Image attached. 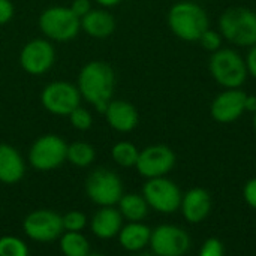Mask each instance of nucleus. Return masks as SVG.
Returning <instances> with one entry per match:
<instances>
[{
  "label": "nucleus",
  "instance_id": "9",
  "mask_svg": "<svg viewBox=\"0 0 256 256\" xmlns=\"http://www.w3.org/2000/svg\"><path fill=\"white\" fill-rule=\"evenodd\" d=\"M81 93L78 87L68 81H52L46 84L40 93L42 106L52 116L68 117L78 105H81Z\"/></svg>",
  "mask_w": 256,
  "mask_h": 256
},
{
  "label": "nucleus",
  "instance_id": "34",
  "mask_svg": "<svg viewBox=\"0 0 256 256\" xmlns=\"http://www.w3.org/2000/svg\"><path fill=\"white\" fill-rule=\"evenodd\" d=\"M246 111H249V112H255L256 111L255 94H246Z\"/></svg>",
  "mask_w": 256,
  "mask_h": 256
},
{
  "label": "nucleus",
  "instance_id": "2",
  "mask_svg": "<svg viewBox=\"0 0 256 256\" xmlns=\"http://www.w3.org/2000/svg\"><path fill=\"white\" fill-rule=\"evenodd\" d=\"M168 26L177 38L195 42L208 28V16L201 6L192 2H180L170 9Z\"/></svg>",
  "mask_w": 256,
  "mask_h": 256
},
{
  "label": "nucleus",
  "instance_id": "19",
  "mask_svg": "<svg viewBox=\"0 0 256 256\" xmlns=\"http://www.w3.org/2000/svg\"><path fill=\"white\" fill-rule=\"evenodd\" d=\"M81 30L92 38L105 39L116 30V20L111 12L105 9H90L81 16Z\"/></svg>",
  "mask_w": 256,
  "mask_h": 256
},
{
  "label": "nucleus",
  "instance_id": "28",
  "mask_svg": "<svg viewBox=\"0 0 256 256\" xmlns=\"http://www.w3.org/2000/svg\"><path fill=\"white\" fill-rule=\"evenodd\" d=\"M222 34L220 32H216V30H212L210 27L200 36L198 42L201 44V46L210 52H214L222 48Z\"/></svg>",
  "mask_w": 256,
  "mask_h": 256
},
{
  "label": "nucleus",
  "instance_id": "29",
  "mask_svg": "<svg viewBox=\"0 0 256 256\" xmlns=\"http://www.w3.org/2000/svg\"><path fill=\"white\" fill-rule=\"evenodd\" d=\"M225 254V246L219 238H207L202 243V248L200 250L201 256H222Z\"/></svg>",
  "mask_w": 256,
  "mask_h": 256
},
{
  "label": "nucleus",
  "instance_id": "17",
  "mask_svg": "<svg viewBox=\"0 0 256 256\" xmlns=\"http://www.w3.org/2000/svg\"><path fill=\"white\" fill-rule=\"evenodd\" d=\"M180 210L189 224H200L212 212V196L202 188H194L182 196Z\"/></svg>",
  "mask_w": 256,
  "mask_h": 256
},
{
  "label": "nucleus",
  "instance_id": "36",
  "mask_svg": "<svg viewBox=\"0 0 256 256\" xmlns=\"http://www.w3.org/2000/svg\"><path fill=\"white\" fill-rule=\"evenodd\" d=\"M252 123H254V129H255L256 132V111L254 112V122H252Z\"/></svg>",
  "mask_w": 256,
  "mask_h": 256
},
{
  "label": "nucleus",
  "instance_id": "15",
  "mask_svg": "<svg viewBox=\"0 0 256 256\" xmlns=\"http://www.w3.org/2000/svg\"><path fill=\"white\" fill-rule=\"evenodd\" d=\"M104 116L110 128L120 134L132 132L140 122L136 108L124 99H116V100L111 99Z\"/></svg>",
  "mask_w": 256,
  "mask_h": 256
},
{
  "label": "nucleus",
  "instance_id": "16",
  "mask_svg": "<svg viewBox=\"0 0 256 256\" xmlns=\"http://www.w3.org/2000/svg\"><path fill=\"white\" fill-rule=\"evenodd\" d=\"M123 216L114 206L100 207L90 219V231L100 240H111L117 237L123 226Z\"/></svg>",
  "mask_w": 256,
  "mask_h": 256
},
{
  "label": "nucleus",
  "instance_id": "1",
  "mask_svg": "<svg viewBox=\"0 0 256 256\" xmlns=\"http://www.w3.org/2000/svg\"><path fill=\"white\" fill-rule=\"evenodd\" d=\"M76 87L81 93V98L93 105L98 112L104 114L114 94L116 74L111 64L106 62H88L78 74Z\"/></svg>",
  "mask_w": 256,
  "mask_h": 256
},
{
  "label": "nucleus",
  "instance_id": "12",
  "mask_svg": "<svg viewBox=\"0 0 256 256\" xmlns=\"http://www.w3.org/2000/svg\"><path fill=\"white\" fill-rule=\"evenodd\" d=\"M56 62V50L50 39L36 38L28 40L20 52V66L30 75L48 72Z\"/></svg>",
  "mask_w": 256,
  "mask_h": 256
},
{
  "label": "nucleus",
  "instance_id": "18",
  "mask_svg": "<svg viewBox=\"0 0 256 256\" xmlns=\"http://www.w3.org/2000/svg\"><path fill=\"white\" fill-rule=\"evenodd\" d=\"M26 174V164L21 153L10 144L0 142V183L15 184Z\"/></svg>",
  "mask_w": 256,
  "mask_h": 256
},
{
  "label": "nucleus",
  "instance_id": "27",
  "mask_svg": "<svg viewBox=\"0 0 256 256\" xmlns=\"http://www.w3.org/2000/svg\"><path fill=\"white\" fill-rule=\"evenodd\" d=\"M62 222H63V230L64 231H82L87 226L88 219L82 212L70 210V212H68L66 214L62 216Z\"/></svg>",
  "mask_w": 256,
  "mask_h": 256
},
{
  "label": "nucleus",
  "instance_id": "5",
  "mask_svg": "<svg viewBox=\"0 0 256 256\" xmlns=\"http://www.w3.org/2000/svg\"><path fill=\"white\" fill-rule=\"evenodd\" d=\"M208 69L214 81L225 88H240L248 78L246 60L234 50H218L212 54Z\"/></svg>",
  "mask_w": 256,
  "mask_h": 256
},
{
  "label": "nucleus",
  "instance_id": "30",
  "mask_svg": "<svg viewBox=\"0 0 256 256\" xmlns=\"http://www.w3.org/2000/svg\"><path fill=\"white\" fill-rule=\"evenodd\" d=\"M243 198L246 201L248 206H250L252 208L256 210V177L249 180L246 184H244V189H243Z\"/></svg>",
  "mask_w": 256,
  "mask_h": 256
},
{
  "label": "nucleus",
  "instance_id": "25",
  "mask_svg": "<svg viewBox=\"0 0 256 256\" xmlns=\"http://www.w3.org/2000/svg\"><path fill=\"white\" fill-rule=\"evenodd\" d=\"M28 246L15 236L0 237V256H28Z\"/></svg>",
  "mask_w": 256,
  "mask_h": 256
},
{
  "label": "nucleus",
  "instance_id": "3",
  "mask_svg": "<svg viewBox=\"0 0 256 256\" xmlns=\"http://www.w3.org/2000/svg\"><path fill=\"white\" fill-rule=\"evenodd\" d=\"M219 32L224 39L237 46L255 45L256 12L243 6L230 8L219 18Z\"/></svg>",
  "mask_w": 256,
  "mask_h": 256
},
{
  "label": "nucleus",
  "instance_id": "8",
  "mask_svg": "<svg viewBox=\"0 0 256 256\" xmlns=\"http://www.w3.org/2000/svg\"><path fill=\"white\" fill-rule=\"evenodd\" d=\"M142 196L146 198L150 208L162 214H171L180 210L182 204V190L178 186L164 177L147 178L142 188Z\"/></svg>",
  "mask_w": 256,
  "mask_h": 256
},
{
  "label": "nucleus",
  "instance_id": "32",
  "mask_svg": "<svg viewBox=\"0 0 256 256\" xmlns=\"http://www.w3.org/2000/svg\"><path fill=\"white\" fill-rule=\"evenodd\" d=\"M76 16H84L90 9H92V2L90 0H74L69 6Z\"/></svg>",
  "mask_w": 256,
  "mask_h": 256
},
{
  "label": "nucleus",
  "instance_id": "13",
  "mask_svg": "<svg viewBox=\"0 0 256 256\" xmlns=\"http://www.w3.org/2000/svg\"><path fill=\"white\" fill-rule=\"evenodd\" d=\"M176 165V153L164 144H153L140 152L135 164L140 176L146 178L164 177Z\"/></svg>",
  "mask_w": 256,
  "mask_h": 256
},
{
  "label": "nucleus",
  "instance_id": "14",
  "mask_svg": "<svg viewBox=\"0 0 256 256\" xmlns=\"http://www.w3.org/2000/svg\"><path fill=\"white\" fill-rule=\"evenodd\" d=\"M246 111V93L240 88H226L219 93L210 106L212 117L219 123H231Z\"/></svg>",
  "mask_w": 256,
  "mask_h": 256
},
{
  "label": "nucleus",
  "instance_id": "31",
  "mask_svg": "<svg viewBox=\"0 0 256 256\" xmlns=\"http://www.w3.org/2000/svg\"><path fill=\"white\" fill-rule=\"evenodd\" d=\"M14 4L10 0H0V26L8 24L14 18Z\"/></svg>",
  "mask_w": 256,
  "mask_h": 256
},
{
  "label": "nucleus",
  "instance_id": "20",
  "mask_svg": "<svg viewBox=\"0 0 256 256\" xmlns=\"http://www.w3.org/2000/svg\"><path fill=\"white\" fill-rule=\"evenodd\" d=\"M152 230L142 222H128L117 234L120 246L128 252H140L150 243Z\"/></svg>",
  "mask_w": 256,
  "mask_h": 256
},
{
  "label": "nucleus",
  "instance_id": "35",
  "mask_svg": "<svg viewBox=\"0 0 256 256\" xmlns=\"http://www.w3.org/2000/svg\"><path fill=\"white\" fill-rule=\"evenodd\" d=\"M98 4H100L102 8H114L117 4H120L123 0H94Z\"/></svg>",
  "mask_w": 256,
  "mask_h": 256
},
{
  "label": "nucleus",
  "instance_id": "22",
  "mask_svg": "<svg viewBox=\"0 0 256 256\" xmlns=\"http://www.w3.org/2000/svg\"><path fill=\"white\" fill-rule=\"evenodd\" d=\"M60 250L66 256H88L90 243L81 231H63L60 236Z\"/></svg>",
  "mask_w": 256,
  "mask_h": 256
},
{
  "label": "nucleus",
  "instance_id": "11",
  "mask_svg": "<svg viewBox=\"0 0 256 256\" xmlns=\"http://www.w3.org/2000/svg\"><path fill=\"white\" fill-rule=\"evenodd\" d=\"M148 246L159 256H182L190 249V237L180 226L159 225L152 231Z\"/></svg>",
  "mask_w": 256,
  "mask_h": 256
},
{
  "label": "nucleus",
  "instance_id": "26",
  "mask_svg": "<svg viewBox=\"0 0 256 256\" xmlns=\"http://www.w3.org/2000/svg\"><path fill=\"white\" fill-rule=\"evenodd\" d=\"M70 124L74 129L76 130H88L93 124V116L88 110L82 108L81 105H78L69 116H68Z\"/></svg>",
  "mask_w": 256,
  "mask_h": 256
},
{
  "label": "nucleus",
  "instance_id": "24",
  "mask_svg": "<svg viewBox=\"0 0 256 256\" xmlns=\"http://www.w3.org/2000/svg\"><path fill=\"white\" fill-rule=\"evenodd\" d=\"M138 154H140V150L130 141H118L111 148L112 160L123 168L135 166V164L138 160Z\"/></svg>",
  "mask_w": 256,
  "mask_h": 256
},
{
  "label": "nucleus",
  "instance_id": "4",
  "mask_svg": "<svg viewBox=\"0 0 256 256\" xmlns=\"http://www.w3.org/2000/svg\"><path fill=\"white\" fill-rule=\"evenodd\" d=\"M44 36L54 42H69L75 39L81 30V18L74 14L69 6H50L38 20Z\"/></svg>",
  "mask_w": 256,
  "mask_h": 256
},
{
  "label": "nucleus",
  "instance_id": "21",
  "mask_svg": "<svg viewBox=\"0 0 256 256\" xmlns=\"http://www.w3.org/2000/svg\"><path fill=\"white\" fill-rule=\"evenodd\" d=\"M117 208L128 222H142L148 214V204L142 195L123 194L117 202Z\"/></svg>",
  "mask_w": 256,
  "mask_h": 256
},
{
  "label": "nucleus",
  "instance_id": "10",
  "mask_svg": "<svg viewBox=\"0 0 256 256\" xmlns=\"http://www.w3.org/2000/svg\"><path fill=\"white\" fill-rule=\"evenodd\" d=\"M24 234L36 243H50L63 234L62 216L52 210L39 208L26 216L22 220Z\"/></svg>",
  "mask_w": 256,
  "mask_h": 256
},
{
  "label": "nucleus",
  "instance_id": "33",
  "mask_svg": "<svg viewBox=\"0 0 256 256\" xmlns=\"http://www.w3.org/2000/svg\"><path fill=\"white\" fill-rule=\"evenodd\" d=\"M246 68H248V74L256 80V44L250 46V51L248 52Z\"/></svg>",
  "mask_w": 256,
  "mask_h": 256
},
{
  "label": "nucleus",
  "instance_id": "7",
  "mask_svg": "<svg viewBox=\"0 0 256 256\" xmlns=\"http://www.w3.org/2000/svg\"><path fill=\"white\" fill-rule=\"evenodd\" d=\"M84 188L88 200L99 207L117 206L123 195L122 178L114 171L106 168L93 170L87 176Z\"/></svg>",
  "mask_w": 256,
  "mask_h": 256
},
{
  "label": "nucleus",
  "instance_id": "23",
  "mask_svg": "<svg viewBox=\"0 0 256 256\" xmlns=\"http://www.w3.org/2000/svg\"><path fill=\"white\" fill-rule=\"evenodd\" d=\"M96 159V150L90 142L75 141L68 144V156L66 160L76 168H87Z\"/></svg>",
  "mask_w": 256,
  "mask_h": 256
},
{
  "label": "nucleus",
  "instance_id": "6",
  "mask_svg": "<svg viewBox=\"0 0 256 256\" xmlns=\"http://www.w3.org/2000/svg\"><path fill=\"white\" fill-rule=\"evenodd\" d=\"M68 144L56 134L40 135L28 148V164L38 171H52L66 162Z\"/></svg>",
  "mask_w": 256,
  "mask_h": 256
}]
</instances>
